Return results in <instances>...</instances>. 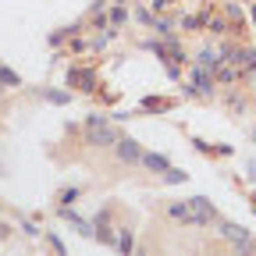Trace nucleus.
<instances>
[{"label":"nucleus","instance_id":"nucleus-1","mask_svg":"<svg viewBox=\"0 0 256 256\" xmlns=\"http://www.w3.org/2000/svg\"><path fill=\"white\" fill-rule=\"evenodd\" d=\"M168 217L185 224V228H203V224L217 220V206L206 200V196H192V200H182V203H171L168 206Z\"/></svg>","mask_w":256,"mask_h":256},{"label":"nucleus","instance_id":"nucleus-2","mask_svg":"<svg viewBox=\"0 0 256 256\" xmlns=\"http://www.w3.org/2000/svg\"><path fill=\"white\" fill-rule=\"evenodd\" d=\"M118 139H121V132L107 118H100V114H89L86 118V142L89 146H114Z\"/></svg>","mask_w":256,"mask_h":256},{"label":"nucleus","instance_id":"nucleus-3","mask_svg":"<svg viewBox=\"0 0 256 256\" xmlns=\"http://www.w3.org/2000/svg\"><path fill=\"white\" fill-rule=\"evenodd\" d=\"M224 238H228L235 249H242V252H249V249H256V242H252V235L246 232V228H238V224H232V220H220V228H217Z\"/></svg>","mask_w":256,"mask_h":256},{"label":"nucleus","instance_id":"nucleus-4","mask_svg":"<svg viewBox=\"0 0 256 256\" xmlns=\"http://www.w3.org/2000/svg\"><path fill=\"white\" fill-rule=\"evenodd\" d=\"M188 92H192V96H210V92H214V72L203 68V64H196L192 75H188Z\"/></svg>","mask_w":256,"mask_h":256},{"label":"nucleus","instance_id":"nucleus-5","mask_svg":"<svg viewBox=\"0 0 256 256\" xmlns=\"http://www.w3.org/2000/svg\"><path fill=\"white\" fill-rule=\"evenodd\" d=\"M114 150H118V160H124V164H139V156H142V146L132 136H121L114 142Z\"/></svg>","mask_w":256,"mask_h":256},{"label":"nucleus","instance_id":"nucleus-6","mask_svg":"<svg viewBox=\"0 0 256 256\" xmlns=\"http://www.w3.org/2000/svg\"><path fill=\"white\" fill-rule=\"evenodd\" d=\"M68 86H75V89H82V92H92V89H96V75H92L89 68H72V72H68Z\"/></svg>","mask_w":256,"mask_h":256},{"label":"nucleus","instance_id":"nucleus-7","mask_svg":"<svg viewBox=\"0 0 256 256\" xmlns=\"http://www.w3.org/2000/svg\"><path fill=\"white\" fill-rule=\"evenodd\" d=\"M139 164H142L146 171H153V174H164V171L171 168V160H168V156H160V153H146V150H142Z\"/></svg>","mask_w":256,"mask_h":256},{"label":"nucleus","instance_id":"nucleus-8","mask_svg":"<svg viewBox=\"0 0 256 256\" xmlns=\"http://www.w3.org/2000/svg\"><path fill=\"white\" fill-rule=\"evenodd\" d=\"M22 86V78L8 68V64H0V89H18Z\"/></svg>","mask_w":256,"mask_h":256},{"label":"nucleus","instance_id":"nucleus-9","mask_svg":"<svg viewBox=\"0 0 256 256\" xmlns=\"http://www.w3.org/2000/svg\"><path fill=\"white\" fill-rule=\"evenodd\" d=\"M43 96H46L50 104H68V100H72V92H64V89H46Z\"/></svg>","mask_w":256,"mask_h":256},{"label":"nucleus","instance_id":"nucleus-10","mask_svg":"<svg viewBox=\"0 0 256 256\" xmlns=\"http://www.w3.org/2000/svg\"><path fill=\"white\" fill-rule=\"evenodd\" d=\"M164 182H168V185H182V182H188V174H185V171L168 168V171H164Z\"/></svg>","mask_w":256,"mask_h":256},{"label":"nucleus","instance_id":"nucleus-11","mask_svg":"<svg viewBox=\"0 0 256 256\" xmlns=\"http://www.w3.org/2000/svg\"><path fill=\"white\" fill-rule=\"evenodd\" d=\"M142 107H146V110H168V107H171V100H160V96H150V100H142Z\"/></svg>","mask_w":256,"mask_h":256},{"label":"nucleus","instance_id":"nucleus-12","mask_svg":"<svg viewBox=\"0 0 256 256\" xmlns=\"http://www.w3.org/2000/svg\"><path fill=\"white\" fill-rule=\"evenodd\" d=\"M57 200H60V206H72V203L78 200V188H60V196H57Z\"/></svg>","mask_w":256,"mask_h":256},{"label":"nucleus","instance_id":"nucleus-13","mask_svg":"<svg viewBox=\"0 0 256 256\" xmlns=\"http://www.w3.org/2000/svg\"><path fill=\"white\" fill-rule=\"evenodd\" d=\"M124 18H128V11H124V8H110V14H107V22H110L114 28H118V25H121Z\"/></svg>","mask_w":256,"mask_h":256},{"label":"nucleus","instance_id":"nucleus-14","mask_svg":"<svg viewBox=\"0 0 256 256\" xmlns=\"http://www.w3.org/2000/svg\"><path fill=\"white\" fill-rule=\"evenodd\" d=\"M50 246H54V249H57V252H64V249H68V246H64V242H60V238H57V235H50Z\"/></svg>","mask_w":256,"mask_h":256},{"label":"nucleus","instance_id":"nucleus-15","mask_svg":"<svg viewBox=\"0 0 256 256\" xmlns=\"http://www.w3.org/2000/svg\"><path fill=\"white\" fill-rule=\"evenodd\" d=\"M168 4H171V0H153V11H164Z\"/></svg>","mask_w":256,"mask_h":256},{"label":"nucleus","instance_id":"nucleus-16","mask_svg":"<svg viewBox=\"0 0 256 256\" xmlns=\"http://www.w3.org/2000/svg\"><path fill=\"white\" fill-rule=\"evenodd\" d=\"M246 171H249V178H252V182H256V160H252V164H249V168H246Z\"/></svg>","mask_w":256,"mask_h":256},{"label":"nucleus","instance_id":"nucleus-17","mask_svg":"<svg viewBox=\"0 0 256 256\" xmlns=\"http://www.w3.org/2000/svg\"><path fill=\"white\" fill-rule=\"evenodd\" d=\"M249 18H252V25H256V8H252V11H249Z\"/></svg>","mask_w":256,"mask_h":256},{"label":"nucleus","instance_id":"nucleus-18","mask_svg":"<svg viewBox=\"0 0 256 256\" xmlns=\"http://www.w3.org/2000/svg\"><path fill=\"white\" fill-rule=\"evenodd\" d=\"M252 210H256V192H252Z\"/></svg>","mask_w":256,"mask_h":256},{"label":"nucleus","instance_id":"nucleus-19","mask_svg":"<svg viewBox=\"0 0 256 256\" xmlns=\"http://www.w3.org/2000/svg\"><path fill=\"white\" fill-rule=\"evenodd\" d=\"M252 139H256V132H252Z\"/></svg>","mask_w":256,"mask_h":256}]
</instances>
